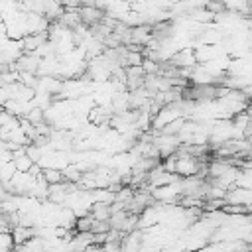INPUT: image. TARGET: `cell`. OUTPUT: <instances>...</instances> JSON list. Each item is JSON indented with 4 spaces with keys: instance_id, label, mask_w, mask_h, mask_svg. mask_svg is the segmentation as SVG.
I'll list each match as a JSON object with an SVG mask.
<instances>
[{
    "instance_id": "obj_1",
    "label": "cell",
    "mask_w": 252,
    "mask_h": 252,
    "mask_svg": "<svg viewBox=\"0 0 252 252\" xmlns=\"http://www.w3.org/2000/svg\"><path fill=\"white\" fill-rule=\"evenodd\" d=\"M32 165H33V161H32V158H30L28 154L14 158V167H16V171H20V173H28V171L32 169Z\"/></svg>"
},
{
    "instance_id": "obj_2",
    "label": "cell",
    "mask_w": 252,
    "mask_h": 252,
    "mask_svg": "<svg viewBox=\"0 0 252 252\" xmlns=\"http://www.w3.org/2000/svg\"><path fill=\"white\" fill-rule=\"evenodd\" d=\"M10 100V96H8V93H6V89L4 87H0V108H4V104Z\"/></svg>"
}]
</instances>
